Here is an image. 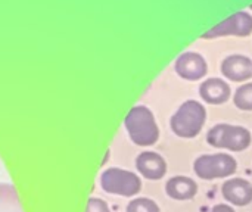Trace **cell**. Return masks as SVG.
Masks as SVG:
<instances>
[{"mask_svg":"<svg viewBox=\"0 0 252 212\" xmlns=\"http://www.w3.org/2000/svg\"><path fill=\"white\" fill-rule=\"evenodd\" d=\"M124 127L130 140L137 146L149 148L159 140V128L155 115L145 105H137L127 114Z\"/></svg>","mask_w":252,"mask_h":212,"instance_id":"cell-1","label":"cell"},{"mask_svg":"<svg viewBox=\"0 0 252 212\" xmlns=\"http://www.w3.org/2000/svg\"><path fill=\"white\" fill-rule=\"evenodd\" d=\"M207 142L210 146L217 149H226L230 152H244L251 146V131L242 125L232 124H217L208 134Z\"/></svg>","mask_w":252,"mask_h":212,"instance_id":"cell-3","label":"cell"},{"mask_svg":"<svg viewBox=\"0 0 252 212\" xmlns=\"http://www.w3.org/2000/svg\"><path fill=\"white\" fill-rule=\"evenodd\" d=\"M86 212H111L109 205L100 198H90L86 207Z\"/></svg>","mask_w":252,"mask_h":212,"instance_id":"cell-16","label":"cell"},{"mask_svg":"<svg viewBox=\"0 0 252 212\" xmlns=\"http://www.w3.org/2000/svg\"><path fill=\"white\" fill-rule=\"evenodd\" d=\"M100 187L109 195L134 198L142 190V180L133 171L112 167L100 174Z\"/></svg>","mask_w":252,"mask_h":212,"instance_id":"cell-4","label":"cell"},{"mask_svg":"<svg viewBox=\"0 0 252 212\" xmlns=\"http://www.w3.org/2000/svg\"><path fill=\"white\" fill-rule=\"evenodd\" d=\"M207 121V109L198 100L183 102L170 120L171 131L182 139L196 137Z\"/></svg>","mask_w":252,"mask_h":212,"instance_id":"cell-2","label":"cell"},{"mask_svg":"<svg viewBox=\"0 0 252 212\" xmlns=\"http://www.w3.org/2000/svg\"><path fill=\"white\" fill-rule=\"evenodd\" d=\"M0 212H24L16 189L9 183H0Z\"/></svg>","mask_w":252,"mask_h":212,"instance_id":"cell-13","label":"cell"},{"mask_svg":"<svg viewBox=\"0 0 252 212\" xmlns=\"http://www.w3.org/2000/svg\"><path fill=\"white\" fill-rule=\"evenodd\" d=\"M224 201L235 207H247L252 202V184L241 177H232L221 186Z\"/></svg>","mask_w":252,"mask_h":212,"instance_id":"cell-9","label":"cell"},{"mask_svg":"<svg viewBox=\"0 0 252 212\" xmlns=\"http://www.w3.org/2000/svg\"><path fill=\"white\" fill-rule=\"evenodd\" d=\"M165 193L174 201H190L198 193V184L186 176H174L165 183Z\"/></svg>","mask_w":252,"mask_h":212,"instance_id":"cell-12","label":"cell"},{"mask_svg":"<svg viewBox=\"0 0 252 212\" xmlns=\"http://www.w3.org/2000/svg\"><path fill=\"white\" fill-rule=\"evenodd\" d=\"M221 74L233 83H245L252 78V59L245 55H230L221 62Z\"/></svg>","mask_w":252,"mask_h":212,"instance_id":"cell-10","label":"cell"},{"mask_svg":"<svg viewBox=\"0 0 252 212\" xmlns=\"http://www.w3.org/2000/svg\"><path fill=\"white\" fill-rule=\"evenodd\" d=\"M250 9H251V10H252V4H251V6H250Z\"/></svg>","mask_w":252,"mask_h":212,"instance_id":"cell-18","label":"cell"},{"mask_svg":"<svg viewBox=\"0 0 252 212\" xmlns=\"http://www.w3.org/2000/svg\"><path fill=\"white\" fill-rule=\"evenodd\" d=\"M233 103L241 111H252V83H245L238 87L233 94Z\"/></svg>","mask_w":252,"mask_h":212,"instance_id":"cell-14","label":"cell"},{"mask_svg":"<svg viewBox=\"0 0 252 212\" xmlns=\"http://www.w3.org/2000/svg\"><path fill=\"white\" fill-rule=\"evenodd\" d=\"M252 32V16L248 12H236L230 18L224 19L221 24L213 27L210 31H207L202 38H217V37H226V35H236V37H248Z\"/></svg>","mask_w":252,"mask_h":212,"instance_id":"cell-6","label":"cell"},{"mask_svg":"<svg viewBox=\"0 0 252 212\" xmlns=\"http://www.w3.org/2000/svg\"><path fill=\"white\" fill-rule=\"evenodd\" d=\"M211 212H236V211H235L230 205H227V204H219V205L213 207Z\"/></svg>","mask_w":252,"mask_h":212,"instance_id":"cell-17","label":"cell"},{"mask_svg":"<svg viewBox=\"0 0 252 212\" xmlns=\"http://www.w3.org/2000/svg\"><path fill=\"white\" fill-rule=\"evenodd\" d=\"M136 170L137 173L151 182L161 180L167 174V162L162 155L152 151H145L136 158Z\"/></svg>","mask_w":252,"mask_h":212,"instance_id":"cell-8","label":"cell"},{"mask_svg":"<svg viewBox=\"0 0 252 212\" xmlns=\"http://www.w3.org/2000/svg\"><path fill=\"white\" fill-rule=\"evenodd\" d=\"M174 69L179 77L188 81H199L208 72V63L198 52H185L174 63Z\"/></svg>","mask_w":252,"mask_h":212,"instance_id":"cell-7","label":"cell"},{"mask_svg":"<svg viewBox=\"0 0 252 212\" xmlns=\"http://www.w3.org/2000/svg\"><path fill=\"white\" fill-rule=\"evenodd\" d=\"M232 89L221 78H207L199 86V96L208 105H223L230 99Z\"/></svg>","mask_w":252,"mask_h":212,"instance_id":"cell-11","label":"cell"},{"mask_svg":"<svg viewBox=\"0 0 252 212\" xmlns=\"http://www.w3.org/2000/svg\"><path fill=\"white\" fill-rule=\"evenodd\" d=\"M126 212H161L158 204L149 198H134L128 202Z\"/></svg>","mask_w":252,"mask_h":212,"instance_id":"cell-15","label":"cell"},{"mask_svg":"<svg viewBox=\"0 0 252 212\" xmlns=\"http://www.w3.org/2000/svg\"><path fill=\"white\" fill-rule=\"evenodd\" d=\"M236 170L238 162L230 153L201 155L193 162V171L196 177L207 182L232 177L236 173Z\"/></svg>","mask_w":252,"mask_h":212,"instance_id":"cell-5","label":"cell"}]
</instances>
